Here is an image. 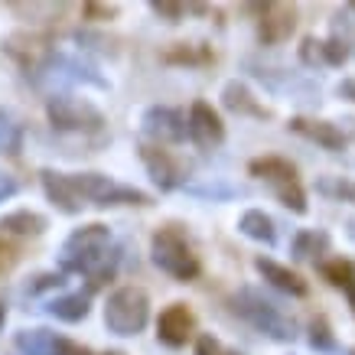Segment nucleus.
I'll return each mask as SVG.
<instances>
[{
  "mask_svg": "<svg viewBox=\"0 0 355 355\" xmlns=\"http://www.w3.org/2000/svg\"><path fill=\"white\" fill-rule=\"evenodd\" d=\"M111 245V232L108 225L101 222H92V225L76 228L72 235L65 238L62 254H59V264L62 270H76V274H88L92 284H105V280L114 274V264H118V254L108 251Z\"/></svg>",
  "mask_w": 355,
  "mask_h": 355,
  "instance_id": "f257e3e1",
  "label": "nucleus"
},
{
  "mask_svg": "<svg viewBox=\"0 0 355 355\" xmlns=\"http://www.w3.org/2000/svg\"><path fill=\"white\" fill-rule=\"evenodd\" d=\"M232 310L241 316V320H248V323L254 326V329H261V333H268L270 339H277V343H291L293 336V320L287 316V313L280 310L277 303L264 300L258 291H238L235 297H232Z\"/></svg>",
  "mask_w": 355,
  "mask_h": 355,
  "instance_id": "f03ea898",
  "label": "nucleus"
},
{
  "mask_svg": "<svg viewBox=\"0 0 355 355\" xmlns=\"http://www.w3.org/2000/svg\"><path fill=\"white\" fill-rule=\"evenodd\" d=\"M150 254H153V264L163 270V274H170L176 280H196L199 277V258L193 254V248L186 241V235L180 228H160L150 241Z\"/></svg>",
  "mask_w": 355,
  "mask_h": 355,
  "instance_id": "7ed1b4c3",
  "label": "nucleus"
},
{
  "mask_svg": "<svg viewBox=\"0 0 355 355\" xmlns=\"http://www.w3.org/2000/svg\"><path fill=\"white\" fill-rule=\"evenodd\" d=\"M150 320V300L140 287H121L105 303V326L114 336H137Z\"/></svg>",
  "mask_w": 355,
  "mask_h": 355,
  "instance_id": "20e7f679",
  "label": "nucleus"
},
{
  "mask_svg": "<svg viewBox=\"0 0 355 355\" xmlns=\"http://www.w3.org/2000/svg\"><path fill=\"white\" fill-rule=\"evenodd\" d=\"M46 114L55 130H101L105 128V114L76 95H53L46 101Z\"/></svg>",
  "mask_w": 355,
  "mask_h": 355,
  "instance_id": "39448f33",
  "label": "nucleus"
},
{
  "mask_svg": "<svg viewBox=\"0 0 355 355\" xmlns=\"http://www.w3.org/2000/svg\"><path fill=\"white\" fill-rule=\"evenodd\" d=\"M140 160L150 170V180L160 186V189H176V186L186 180L183 163L176 160L170 150L157 147V144H140Z\"/></svg>",
  "mask_w": 355,
  "mask_h": 355,
  "instance_id": "423d86ee",
  "label": "nucleus"
},
{
  "mask_svg": "<svg viewBox=\"0 0 355 355\" xmlns=\"http://www.w3.org/2000/svg\"><path fill=\"white\" fill-rule=\"evenodd\" d=\"M186 134L199 144V147H218L225 140V124L218 118V111L209 101H193L189 118H186Z\"/></svg>",
  "mask_w": 355,
  "mask_h": 355,
  "instance_id": "0eeeda50",
  "label": "nucleus"
},
{
  "mask_svg": "<svg viewBox=\"0 0 355 355\" xmlns=\"http://www.w3.org/2000/svg\"><path fill=\"white\" fill-rule=\"evenodd\" d=\"M140 124H144V134H147V137L157 140V147H163V144H180V140L186 137V118L176 108H163V105L147 108Z\"/></svg>",
  "mask_w": 355,
  "mask_h": 355,
  "instance_id": "6e6552de",
  "label": "nucleus"
},
{
  "mask_svg": "<svg viewBox=\"0 0 355 355\" xmlns=\"http://www.w3.org/2000/svg\"><path fill=\"white\" fill-rule=\"evenodd\" d=\"M196 329V316L193 310L186 306V303H173L166 310L160 313V320H157V336H160V343L166 345H186V339L193 336Z\"/></svg>",
  "mask_w": 355,
  "mask_h": 355,
  "instance_id": "1a4fd4ad",
  "label": "nucleus"
},
{
  "mask_svg": "<svg viewBox=\"0 0 355 355\" xmlns=\"http://www.w3.org/2000/svg\"><path fill=\"white\" fill-rule=\"evenodd\" d=\"M297 30V10L287 3H268L261 13V43L264 46H277L284 40H291V33Z\"/></svg>",
  "mask_w": 355,
  "mask_h": 355,
  "instance_id": "9d476101",
  "label": "nucleus"
},
{
  "mask_svg": "<svg viewBox=\"0 0 355 355\" xmlns=\"http://www.w3.org/2000/svg\"><path fill=\"white\" fill-rule=\"evenodd\" d=\"M40 69H49V76L55 78V82H88V85H98L105 88V78L95 76V69L85 62H78V59H72V55L65 53H49V59H46Z\"/></svg>",
  "mask_w": 355,
  "mask_h": 355,
  "instance_id": "9b49d317",
  "label": "nucleus"
},
{
  "mask_svg": "<svg viewBox=\"0 0 355 355\" xmlns=\"http://www.w3.org/2000/svg\"><path fill=\"white\" fill-rule=\"evenodd\" d=\"M43 189H46V196H49V202H53L59 212H65V216H76V212L85 209L76 193V186H72V180H69V173L43 170Z\"/></svg>",
  "mask_w": 355,
  "mask_h": 355,
  "instance_id": "f8f14e48",
  "label": "nucleus"
},
{
  "mask_svg": "<svg viewBox=\"0 0 355 355\" xmlns=\"http://www.w3.org/2000/svg\"><path fill=\"white\" fill-rule=\"evenodd\" d=\"M254 268H258V274L268 280L270 287L291 293V297H306V280H303L297 270L284 268V264H277V261H270V258H258Z\"/></svg>",
  "mask_w": 355,
  "mask_h": 355,
  "instance_id": "ddd939ff",
  "label": "nucleus"
},
{
  "mask_svg": "<svg viewBox=\"0 0 355 355\" xmlns=\"http://www.w3.org/2000/svg\"><path fill=\"white\" fill-rule=\"evenodd\" d=\"M291 130L303 134L306 140L320 144V147H326V150H343V147H345V134H343L339 128H336V124H329V121L293 118V121H291Z\"/></svg>",
  "mask_w": 355,
  "mask_h": 355,
  "instance_id": "4468645a",
  "label": "nucleus"
},
{
  "mask_svg": "<svg viewBox=\"0 0 355 355\" xmlns=\"http://www.w3.org/2000/svg\"><path fill=\"white\" fill-rule=\"evenodd\" d=\"M251 176H258V180H268V183L280 186V183H297V166L291 160H284V157H258V160H251Z\"/></svg>",
  "mask_w": 355,
  "mask_h": 355,
  "instance_id": "2eb2a0df",
  "label": "nucleus"
},
{
  "mask_svg": "<svg viewBox=\"0 0 355 355\" xmlns=\"http://www.w3.org/2000/svg\"><path fill=\"white\" fill-rule=\"evenodd\" d=\"M222 105L228 111H235V114H251V118H268L270 114L268 108H261L258 101H254V95L248 92L245 82H228L222 88Z\"/></svg>",
  "mask_w": 355,
  "mask_h": 355,
  "instance_id": "dca6fc26",
  "label": "nucleus"
},
{
  "mask_svg": "<svg viewBox=\"0 0 355 355\" xmlns=\"http://www.w3.org/2000/svg\"><path fill=\"white\" fill-rule=\"evenodd\" d=\"M238 232L248 238H254V241H264V245H274V241H277L274 222H270V216H264L261 209H248L245 216L238 218Z\"/></svg>",
  "mask_w": 355,
  "mask_h": 355,
  "instance_id": "f3484780",
  "label": "nucleus"
},
{
  "mask_svg": "<svg viewBox=\"0 0 355 355\" xmlns=\"http://www.w3.org/2000/svg\"><path fill=\"white\" fill-rule=\"evenodd\" d=\"M0 232H10V235H43L46 232V218L40 212H10V216L0 218Z\"/></svg>",
  "mask_w": 355,
  "mask_h": 355,
  "instance_id": "a211bd4d",
  "label": "nucleus"
},
{
  "mask_svg": "<svg viewBox=\"0 0 355 355\" xmlns=\"http://www.w3.org/2000/svg\"><path fill=\"white\" fill-rule=\"evenodd\" d=\"M46 310H49V316L62 320V323H78V320H85L88 316V297L85 293H69V297L53 300Z\"/></svg>",
  "mask_w": 355,
  "mask_h": 355,
  "instance_id": "6ab92c4d",
  "label": "nucleus"
},
{
  "mask_svg": "<svg viewBox=\"0 0 355 355\" xmlns=\"http://www.w3.org/2000/svg\"><path fill=\"white\" fill-rule=\"evenodd\" d=\"M53 343L55 336L49 329H20L13 336V345L23 355H53Z\"/></svg>",
  "mask_w": 355,
  "mask_h": 355,
  "instance_id": "aec40b11",
  "label": "nucleus"
},
{
  "mask_svg": "<svg viewBox=\"0 0 355 355\" xmlns=\"http://www.w3.org/2000/svg\"><path fill=\"white\" fill-rule=\"evenodd\" d=\"M320 270H323V277L329 280L333 287H339V291L349 293V300H352V306H355V264L352 261H343V258L326 261Z\"/></svg>",
  "mask_w": 355,
  "mask_h": 355,
  "instance_id": "412c9836",
  "label": "nucleus"
},
{
  "mask_svg": "<svg viewBox=\"0 0 355 355\" xmlns=\"http://www.w3.org/2000/svg\"><path fill=\"white\" fill-rule=\"evenodd\" d=\"M23 147V128L17 124L10 111L0 108V153H20Z\"/></svg>",
  "mask_w": 355,
  "mask_h": 355,
  "instance_id": "4be33fe9",
  "label": "nucleus"
},
{
  "mask_svg": "<svg viewBox=\"0 0 355 355\" xmlns=\"http://www.w3.org/2000/svg\"><path fill=\"white\" fill-rule=\"evenodd\" d=\"M212 59V53L209 49H202V46H173L170 53H163V62H180V65H199V62H209Z\"/></svg>",
  "mask_w": 355,
  "mask_h": 355,
  "instance_id": "5701e85b",
  "label": "nucleus"
},
{
  "mask_svg": "<svg viewBox=\"0 0 355 355\" xmlns=\"http://www.w3.org/2000/svg\"><path fill=\"white\" fill-rule=\"evenodd\" d=\"M329 245V238L323 235V232H300V235L293 238V258H313L316 251H323V248Z\"/></svg>",
  "mask_w": 355,
  "mask_h": 355,
  "instance_id": "b1692460",
  "label": "nucleus"
},
{
  "mask_svg": "<svg viewBox=\"0 0 355 355\" xmlns=\"http://www.w3.org/2000/svg\"><path fill=\"white\" fill-rule=\"evenodd\" d=\"M274 189H277V199L287 205L291 212H297V216L306 212V193L300 189V183H280V186H274Z\"/></svg>",
  "mask_w": 355,
  "mask_h": 355,
  "instance_id": "393cba45",
  "label": "nucleus"
},
{
  "mask_svg": "<svg viewBox=\"0 0 355 355\" xmlns=\"http://www.w3.org/2000/svg\"><path fill=\"white\" fill-rule=\"evenodd\" d=\"M316 193L343 199V202H355V183H349V180H333V176H326V180L316 183Z\"/></svg>",
  "mask_w": 355,
  "mask_h": 355,
  "instance_id": "a878e982",
  "label": "nucleus"
},
{
  "mask_svg": "<svg viewBox=\"0 0 355 355\" xmlns=\"http://www.w3.org/2000/svg\"><path fill=\"white\" fill-rule=\"evenodd\" d=\"M196 355H241V352L225 345L222 339H216V336H199L196 339Z\"/></svg>",
  "mask_w": 355,
  "mask_h": 355,
  "instance_id": "bb28decb",
  "label": "nucleus"
},
{
  "mask_svg": "<svg viewBox=\"0 0 355 355\" xmlns=\"http://www.w3.org/2000/svg\"><path fill=\"white\" fill-rule=\"evenodd\" d=\"M310 343H313V349H336V339H333V333H329V323H326L323 316H320V320H313Z\"/></svg>",
  "mask_w": 355,
  "mask_h": 355,
  "instance_id": "cd10ccee",
  "label": "nucleus"
},
{
  "mask_svg": "<svg viewBox=\"0 0 355 355\" xmlns=\"http://www.w3.org/2000/svg\"><path fill=\"white\" fill-rule=\"evenodd\" d=\"M323 62L326 65H343V62H349V49H345L343 40H326V43H323Z\"/></svg>",
  "mask_w": 355,
  "mask_h": 355,
  "instance_id": "c85d7f7f",
  "label": "nucleus"
},
{
  "mask_svg": "<svg viewBox=\"0 0 355 355\" xmlns=\"http://www.w3.org/2000/svg\"><path fill=\"white\" fill-rule=\"evenodd\" d=\"M150 10L157 13V17H166V23H180L183 20V13H186V7L183 3H166V0H157V3H150Z\"/></svg>",
  "mask_w": 355,
  "mask_h": 355,
  "instance_id": "c756f323",
  "label": "nucleus"
},
{
  "mask_svg": "<svg viewBox=\"0 0 355 355\" xmlns=\"http://www.w3.org/2000/svg\"><path fill=\"white\" fill-rule=\"evenodd\" d=\"M300 59H303V62H306V65L323 62V43H320V40H303Z\"/></svg>",
  "mask_w": 355,
  "mask_h": 355,
  "instance_id": "7c9ffc66",
  "label": "nucleus"
},
{
  "mask_svg": "<svg viewBox=\"0 0 355 355\" xmlns=\"http://www.w3.org/2000/svg\"><path fill=\"white\" fill-rule=\"evenodd\" d=\"M53 355H92V352H88L85 345L72 343V339H59V336H55V343H53Z\"/></svg>",
  "mask_w": 355,
  "mask_h": 355,
  "instance_id": "2f4dec72",
  "label": "nucleus"
},
{
  "mask_svg": "<svg viewBox=\"0 0 355 355\" xmlns=\"http://www.w3.org/2000/svg\"><path fill=\"white\" fill-rule=\"evenodd\" d=\"M59 284H65L62 274H40V277H36V284H30L26 291H30V293H40V291H49V287H59Z\"/></svg>",
  "mask_w": 355,
  "mask_h": 355,
  "instance_id": "473e14b6",
  "label": "nucleus"
},
{
  "mask_svg": "<svg viewBox=\"0 0 355 355\" xmlns=\"http://www.w3.org/2000/svg\"><path fill=\"white\" fill-rule=\"evenodd\" d=\"M17 189H20V186H17V180H13V176H7V173H0V199H10Z\"/></svg>",
  "mask_w": 355,
  "mask_h": 355,
  "instance_id": "72a5a7b5",
  "label": "nucleus"
},
{
  "mask_svg": "<svg viewBox=\"0 0 355 355\" xmlns=\"http://www.w3.org/2000/svg\"><path fill=\"white\" fill-rule=\"evenodd\" d=\"M13 261H17V251H13L7 241H0V270L13 268Z\"/></svg>",
  "mask_w": 355,
  "mask_h": 355,
  "instance_id": "f704fd0d",
  "label": "nucleus"
},
{
  "mask_svg": "<svg viewBox=\"0 0 355 355\" xmlns=\"http://www.w3.org/2000/svg\"><path fill=\"white\" fill-rule=\"evenodd\" d=\"M85 13H88V17H114V13H118V7H101V3H88Z\"/></svg>",
  "mask_w": 355,
  "mask_h": 355,
  "instance_id": "c9c22d12",
  "label": "nucleus"
},
{
  "mask_svg": "<svg viewBox=\"0 0 355 355\" xmlns=\"http://www.w3.org/2000/svg\"><path fill=\"white\" fill-rule=\"evenodd\" d=\"M3 320H7V306L0 303V329H3Z\"/></svg>",
  "mask_w": 355,
  "mask_h": 355,
  "instance_id": "e433bc0d",
  "label": "nucleus"
},
{
  "mask_svg": "<svg viewBox=\"0 0 355 355\" xmlns=\"http://www.w3.org/2000/svg\"><path fill=\"white\" fill-rule=\"evenodd\" d=\"M349 238L355 241V218H349Z\"/></svg>",
  "mask_w": 355,
  "mask_h": 355,
  "instance_id": "4c0bfd02",
  "label": "nucleus"
},
{
  "mask_svg": "<svg viewBox=\"0 0 355 355\" xmlns=\"http://www.w3.org/2000/svg\"><path fill=\"white\" fill-rule=\"evenodd\" d=\"M105 355H124V352H105Z\"/></svg>",
  "mask_w": 355,
  "mask_h": 355,
  "instance_id": "58836bf2",
  "label": "nucleus"
},
{
  "mask_svg": "<svg viewBox=\"0 0 355 355\" xmlns=\"http://www.w3.org/2000/svg\"><path fill=\"white\" fill-rule=\"evenodd\" d=\"M352 355H355V352H352Z\"/></svg>",
  "mask_w": 355,
  "mask_h": 355,
  "instance_id": "ea45409f",
  "label": "nucleus"
}]
</instances>
